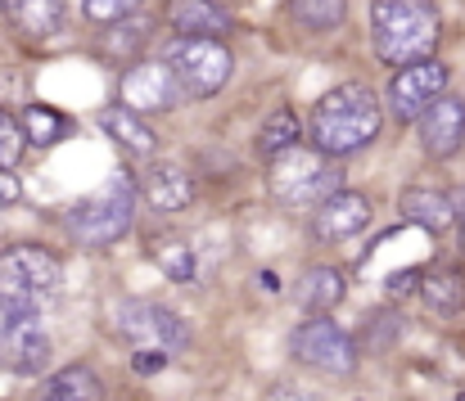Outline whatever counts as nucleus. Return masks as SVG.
I'll return each instance as SVG.
<instances>
[{
  "mask_svg": "<svg viewBox=\"0 0 465 401\" xmlns=\"http://www.w3.org/2000/svg\"><path fill=\"white\" fill-rule=\"evenodd\" d=\"M380 122H384L380 95L366 82H343L312 104L308 140L312 149H321L330 158H348V153H361L380 135Z\"/></svg>",
  "mask_w": 465,
  "mask_h": 401,
  "instance_id": "1",
  "label": "nucleus"
},
{
  "mask_svg": "<svg viewBox=\"0 0 465 401\" xmlns=\"http://www.w3.org/2000/svg\"><path fill=\"white\" fill-rule=\"evenodd\" d=\"M50 388H59V393H73V397H86V401H100V379L86 370V366H73V370H64Z\"/></svg>",
  "mask_w": 465,
  "mask_h": 401,
  "instance_id": "25",
  "label": "nucleus"
},
{
  "mask_svg": "<svg viewBox=\"0 0 465 401\" xmlns=\"http://www.w3.org/2000/svg\"><path fill=\"white\" fill-rule=\"evenodd\" d=\"M448 82H452V73H448V64H439L434 54L430 59H416V64H402L398 73H393V82H389V113L398 118V122H416L443 91H448Z\"/></svg>",
  "mask_w": 465,
  "mask_h": 401,
  "instance_id": "10",
  "label": "nucleus"
},
{
  "mask_svg": "<svg viewBox=\"0 0 465 401\" xmlns=\"http://www.w3.org/2000/svg\"><path fill=\"white\" fill-rule=\"evenodd\" d=\"M18 127H23V135H27L32 144H41V149H45V144L64 140L73 122H68L64 113L45 109V104H27V109H23V118H18Z\"/></svg>",
  "mask_w": 465,
  "mask_h": 401,
  "instance_id": "23",
  "label": "nucleus"
},
{
  "mask_svg": "<svg viewBox=\"0 0 465 401\" xmlns=\"http://www.w3.org/2000/svg\"><path fill=\"white\" fill-rule=\"evenodd\" d=\"M339 167H334V158L330 153H321V149H285V153H276L272 158V171H267V185H272V194L281 199V208H290V212H312L321 199H330L334 190H339Z\"/></svg>",
  "mask_w": 465,
  "mask_h": 401,
  "instance_id": "3",
  "label": "nucleus"
},
{
  "mask_svg": "<svg viewBox=\"0 0 465 401\" xmlns=\"http://www.w3.org/2000/svg\"><path fill=\"white\" fill-rule=\"evenodd\" d=\"M443 23L434 0H371V45L380 64H416L439 50Z\"/></svg>",
  "mask_w": 465,
  "mask_h": 401,
  "instance_id": "2",
  "label": "nucleus"
},
{
  "mask_svg": "<svg viewBox=\"0 0 465 401\" xmlns=\"http://www.w3.org/2000/svg\"><path fill=\"white\" fill-rule=\"evenodd\" d=\"M163 64L172 68V77L181 82V91L190 100H208L231 82V50L222 45V36H172L163 50Z\"/></svg>",
  "mask_w": 465,
  "mask_h": 401,
  "instance_id": "5",
  "label": "nucleus"
},
{
  "mask_svg": "<svg viewBox=\"0 0 465 401\" xmlns=\"http://www.w3.org/2000/svg\"><path fill=\"white\" fill-rule=\"evenodd\" d=\"M141 5H145V0H141Z\"/></svg>",
  "mask_w": 465,
  "mask_h": 401,
  "instance_id": "32",
  "label": "nucleus"
},
{
  "mask_svg": "<svg viewBox=\"0 0 465 401\" xmlns=\"http://www.w3.org/2000/svg\"><path fill=\"white\" fill-rule=\"evenodd\" d=\"M141 199L163 212V217H172V212H185L190 203H194V181H190V171H181V167H172V162H158L150 167L145 176H141Z\"/></svg>",
  "mask_w": 465,
  "mask_h": 401,
  "instance_id": "14",
  "label": "nucleus"
},
{
  "mask_svg": "<svg viewBox=\"0 0 465 401\" xmlns=\"http://www.w3.org/2000/svg\"><path fill=\"white\" fill-rule=\"evenodd\" d=\"M299 135H303V127H299V113H294V109H276V113L262 122V132H258V153L272 162L276 153L294 149V144H299Z\"/></svg>",
  "mask_w": 465,
  "mask_h": 401,
  "instance_id": "21",
  "label": "nucleus"
},
{
  "mask_svg": "<svg viewBox=\"0 0 465 401\" xmlns=\"http://www.w3.org/2000/svg\"><path fill=\"white\" fill-rule=\"evenodd\" d=\"M290 352H294V361H303L308 370L334 375V379H348V375L357 370V343H352L330 316L303 320V325L290 334Z\"/></svg>",
  "mask_w": 465,
  "mask_h": 401,
  "instance_id": "9",
  "label": "nucleus"
},
{
  "mask_svg": "<svg viewBox=\"0 0 465 401\" xmlns=\"http://www.w3.org/2000/svg\"><path fill=\"white\" fill-rule=\"evenodd\" d=\"M420 302L434 311V316H443V320H452V316H461L465 307V270L461 267H439L430 270L425 279H420Z\"/></svg>",
  "mask_w": 465,
  "mask_h": 401,
  "instance_id": "20",
  "label": "nucleus"
},
{
  "mask_svg": "<svg viewBox=\"0 0 465 401\" xmlns=\"http://www.w3.org/2000/svg\"><path fill=\"white\" fill-rule=\"evenodd\" d=\"M457 401H465V388H461V397H457Z\"/></svg>",
  "mask_w": 465,
  "mask_h": 401,
  "instance_id": "31",
  "label": "nucleus"
},
{
  "mask_svg": "<svg viewBox=\"0 0 465 401\" xmlns=\"http://www.w3.org/2000/svg\"><path fill=\"white\" fill-rule=\"evenodd\" d=\"M50 334L41 320V302L0 298V366L14 375H41L50 366Z\"/></svg>",
  "mask_w": 465,
  "mask_h": 401,
  "instance_id": "7",
  "label": "nucleus"
},
{
  "mask_svg": "<svg viewBox=\"0 0 465 401\" xmlns=\"http://www.w3.org/2000/svg\"><path fill=\"white\" fill-rule=\"evenodd\" d=\"M100 127L114 135L127 153H136V158H150L158 149V135H154V127L136 113V109H127V104H109L104 113H100Z\"/></svg>",
  "mask_w": 465,
  "mask_h": 401,
  "instance_id": "19",
  "label": "nucleus"
},
{
  "mask_svg": "<svg viewBox=\"0 0 465 401\" xmlns=\"http://www.w3.org/2000/svg\"><path fill=\"white\" fill-rule=\"evenodd\" d=\"M114 329L132 352H163V357H181L190 347V325L181 320V311L150 302V298H127L114 311Z\"/></svg>",
  "mask_w": 465,
  "mask_h": 401,
  "instance_id": "6",
  "label": "nucleus"
},
{
  "mask_svg": "<svg viewBox=\"0 0 465 401\" xmlns=\"http://www.w3.org/2000/svg\"><path fill=\"white\" fill-rule=\"evenodd\" d=\"M267 401H321L316 393H308V388H294V384H285V388H276Z\"/></svg>",
  "mask_w": 465,
  "mask_h": 401,
  "instance_id": "29",
  "label": "nucleus"
},
{
  "mask_svg": "<svg viewBox=\"0 0 465 401\" xmlns=\"http://www.w3.org/2000/svg\"><path fill=\"white\" fill-rule=\"evenodd\" d=\"M150 258H154V267L167 275V279H176V284H190L194 279V253H190V244H181V240H154L150 244Z\"/></svg>",
  "mask_w": 465,
  "mask_h": 401,
  "instance_id": "24",
  "label": "nucleus"
},
{
  "mask_svg": "<svg viewBox=\"0 0 465 401\" xmlns=\"http://www.w3.org/2000/svg\"><path fill=\"white\" fill-rule=\"evenodd\" d=\"M18 199H23V181L9 167H0V208H14Z\"/></svg>",
  "mask_w": 465,
  "mask_h": 401,
  "instance_id": "27",
  "label": "nucleus"
},
{
  "mask_svg": "<svg viewBox=\"0 0 465 401\" xmlns=\"http://www.w3.org/2000/svg\"><path fill=\"white\" fill-rule=\"evenodd\" d=\"M118 100L145 118V113H172L185 100V91L163 59H132V68L118 82Z\"/></svg>",
  "mask_w": 465,
  "mask_h": 401,
  "instance_id": "11",
  "label": "nucleus"
},
{
  "mask_svg": "<svg viewBox=\"0 0 465 401\" xmlns=\"http://www.w3.org/2000/svg\"><path fill=\"white\" fill-rule=\"evenodd\" d=\"M172 357H163V352H132V366L141 370V375H154V370H163Z\"/></svg>",
  "mask_w": 465,
  "mask_h": 401,
  "instance_id": "28",
  "label": "nucleus"
},
{
  "mask_svg": "<svg viewBox=\"0 0 465 401\" xmlns=\"http://www.w3.org/2000/svg\"><path fill=\"white\" fill-rule=\"evenodd\" d=\"M343 293H348L343 270H334V267H308L299 275V284H294V298H299V307H303L308 316L334 311V307L343 302Z\"/></svg>",
  "mask_w": 465,
  "mask_h": 401,
  "instance_id": "18",
  "label": "nucleus"
},
{
  "mask_svg": "<svg viewBox=\"0 0 465 401\" xmlns=\"http://www.w3.org/2000/svg\"><path fill=\"white\" fill-rule=\"evenodd\" d=\"M371 217H375L371 199L361 190H343L339 185L330 199H321L312 208V235L321 244H348V240H357L371 226Z\"/></svg>",
  "mask_w": 465,
  "mask_h": 401,
  "instance_id": "12",
  "label": "nucleus"
},
{
  "mask_svg": "<svg viewBox=\"0 0 465 401\" xmlns=\"http://www.w3.org/2000/svg\"><path fill=\"white\" fill-rule=\"evenodd\" d=\"M398 212H402V221H411V226H420V230H430V235H443V230L457 226V203H452L443 190H425V185L402 190Z\"/></svg>",
  "mask_w": 465,
  "mask_h": 401,
  "instance_id": "15",
  "label": "nucleus"
},
{
  "mask_svg": "<svg viewBox=\"0 0 465 401\" xmlns=\"http://www.w3.org/2000/svg\"><path fill=\"white\" fill-rule=\"evenodd\" d=\"M41 401H86V397H73V393H59V388H50Z\"/></svg>",
  "mask_w": 465,
  "mask_h": 401,
  "instance_id": "30",
  "label": "nucleus"
},
{
  "mask_svg": "<svg viewBox=\"0 0 465 401\" xmlns=\"http://www.w3.org/2000/svg\"><path fill=\"white\" fill-rule=\"evenodd\" d=\"M167 23L176 27V36H226L231 32L226 9H217L213 0H167Z\"/></svg>",
  "mask_w": 465,
  "mask_h": 401,
  "instance_id": "16",
  "label": "nucleus"
},
{
  "mask_svg": "<svg viewBox=\"0 0 465 401\" xmlns=\"http://www.w3.org/2000/svg\"><path fill=\"white\" fill-rule=\"evenodd\" d=\"M0 9L23 36H36V41L54 36L68 18V0H0Z\"/></svg>",
  "mask_w": 465,
  "mask_h": 401,
  "instance_id": "17",
  "label": "nucleus"
},
{
  "mask_svg": "<svg viewBox=\"0 0 465 401\" xmlns=\"http://www.w3.org/2000/svg\"><path fill=\"white\" fill-rule=\"evenodd\" d=\"M23 144H27V135L18 127V118H9V113L0 109V167H14V162L23 158Z\"/></svg>",
  "mask_w": 465,
  "mask_h": 401,
  "instance_id": "26",
  "label": "nucleus"
},
{
  "mask_svg": "<svg viewBox=\"0 0 465 401\" xmlns=\"http://www.w3.org/2000/svg\"><path fill=\"white\" fill-rule=\"evenodd\" d=\"M64 284V262L41 244H14L0 253V298L41 302Z\"/></svg>",
  "mask_w": 465,
  "mask_h": 401,
  "instance_id": "8",
  "label": "nucleus"
},
{
  "mask_svg": "<svg viewBox=\"0 0 465 401\" xmlns=\"http://www.w3.org/2000/svg\"><path fill=\"white\" fill-rule=\"evenodd\" d=\"M136 221V185L127 176L109 181L100 194H86L82 203L68 208V235L82 249H109L118 244Z\"/></svg>",
  "mask_w": 465,
  "mask_h": 401,
  "instance_id": "4",
  "label": "nucleus"
},
{
  "mask_svg": "<svg viewBox=\"0 0 465 401\" xmlns=\"http://www.w3.org/2000/svg\"><path fill=\"white\" fill-rule=\"evenodd\" d=\"M290 18L308 32H334L348 18V0H290Z\"/></svg>",
  "mask_w": 465,
  "mask_h": 401,
  "instance_id": "22",
  "label": "nucleus"
},
{
  "mask_svg": "<svg viewBox=\"0 0 465 401\" xmlns=\"http://www.w3.org/2000/svg\"><path fill=\"white\" fill-rule=\"evenodd\" d=\"M416 140L430 158H452L465 144V100L461 95H439L420 118H416Z\"/></svg>",
  "mask_w": 465,
  "mask_h": 401,
  "instance_id": "13",
  "label": "nucleus"
}]
</instances>
